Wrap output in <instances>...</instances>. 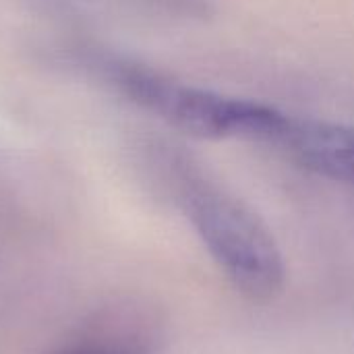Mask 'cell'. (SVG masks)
Returning a JSON list of instances; mask_svg holds the SVG:
<instances>
[{"instance_id": "cell-1", "label": "cell", "mask_w": 354, "mask_h": 354, "mask_svg": "<svg viewBox=\"0 0 354 354\" xmlns=\"http://www.w3.org/2000/svg\"><path fill=\"white\" fill-rule=\"evenodd\" d=\"M187 212L214 261L239 290L270 299L282 288V253L266 224L243 201L201 185L189 191Z\"/></svg>"}, {"instance_id": "cell-3", "label": "cell", "mask_w": 354, "mask_h": 354, "mask_svg": "<svg viewBox=\"0 0 354 354\" xmlns=\"http://www.w3.org/2000/svg\"><path fill=\"white\" fill-rule=\"evenodd\" d=\"M274 143L309 170L354 185V127L286 116Z\"/></svg>"}, {"instance_id": "cell-4", "label": "cell", "mask_w": 354, "mask_h": 354, "mask_svg": "<svg viewBox=\"0 0 354 354\" xmlns=\"http://www.w3.org/2000/svg\"><path fill=\"white\" fill-rule=\"evenodd\" d=\"M58 354H149V344L133 334L100 336L68 346Z\"/></svg>"}, {"instance_id": "cell-2", "label": "cell", "mask_w": 354, "mask_h": 354, "mask_svg": "<svg viewBox=\"0 0 354 354\" xmlns=\"http://www.w3.org/2000/svg\"><path fill=\"white\" fill-rule=\"evenodd\" d=\"M122 85L135 102L174 129L199 139L249 137L274 143L286 120V114L276 108L185 85L153 73L129 71L122 75Z\"/></svg>"}]
</instances>
